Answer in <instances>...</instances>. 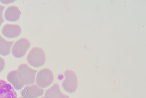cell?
<instances>
[{
    "mask_svg": "<svg viewBox=\"0 0 146 98\" xmlns=\"http://www.w3.org/2000/svg\"><path fill=\"white\" fill-rule=\"evenodd\" d=\"M17 71L19 79L25 85L35 83L37 70L31 69L27 64H23L19 66Z\"/></svg>",
    "mask_w": 146,
    "mask_h": 98,
    "instance_id": "1",
    "label": "cell"
},
{
    "mask_svg": "<svg viewBox=\"0 0 146 98\" xmlns=\"http://www.w3.org/2000/svg\"><path fill=\"white\" fill-rule=\"evenodd\" d=\"M46 60L44 50L38 47L33 48L27 57V62L31 66L35 68L40 67L43 66Z\"/></svg>",
    "mask_w": 146,
    "mask_h": 98,
    "instance_id": "2",
    "label": "cell"
},
{
    "mask_svg": "<svg viewBox=\"0 0 146 98\" xmlns=\"http://www.w3.org/2000/svg\"><path fill=\"white\" fill-rule=\"evenodd\" d=\"M54 75L50 69H44L38 73L36 78V85L40 88L45 89L53 83Z\"/></svg>",
    "mask_w": 146,
    "mask_h": 98,
    "instance_id": "3",
    "label": "cell"
},
{
    "mask_svg": "<svg viewBox=\"0 0 146 98\" xmlns=\"http://www.w3.org/2000/svg\"><path fill=\"white\" fill-rule=\"evenodd\" d=\"M65 79L62 83L64 89L68 93L75 92L77 89L78 81L75 72L71 70H66L64 73Z\"/></svg>",
    "mask_w": 146,
    "mask_h": 98,
    "instance_id": "4",
    "label": "cell"
},
{
    "mask_svg": "<svg viewBox=\"0 0 146 98\" xmlns=\"http://www.w3.org/2000/svg\"><path fill=\"white\" fill-rule=\"evenodd\" d=\"M29 40L25 38H23L14 43L12 49L13 55L17 58L24 57L31 47Z\"/></svg>",
    "mask_w": 146,
    "mask_h": 98,
    "instance_id": "5",
    "label": "cell"
},
{
    "mask_svg": "<svg viewBox=\"0 0 146 98\" xmlns=\"http://www.w3.org/2000/svg\"><path fill=\"white\" fill-rule=\"evenodd\" d=\"M44 89L36 85L27 86L21 90L19 92L23 98H38L44 95Z\"/></svg>",
    "mask_w": 146,
    "mask_h": 98,
    "instance_id": "6",
    "label": "cell"
},
{
    "mask_svg": "<svg viewBox=\"0 0 146 98\" xmlns=\"http://www.w3.org/2000/svg\"><path fill=\"white\" fill-rule=\"evenodd\" d=\"M22 29L18 25L6 24L2 29V33L3 36L8 39H14L20 36Z\"/></svg>",
    "mask_w": 146,
    "mask_h": 98,
    "instance_id": "7",
    "label": "cell"
},
{
    "mask_svg": "<svg viewBox=\"0 0 146 98\" xmlns=\"http://www.w3.org/2000/svg\"><path fill=\"white\" fill-rule=\"evenodd\" d=\"M0 98H17L12 87L2 79H0Z\"/></svg>",
    "mask_w": 146,
    "mask_h": 98,
    "instance_id": "8",
    "label": "cell"
},
{
    "mask_svg": "<svg viewBox=\"0 0 146 98\" xmlns=\"http://www.w3.org/2000/svg\"><path fill=\"white\" fill-rule=\"evenodd\" d=\"M44 97L46 98H70V97L62 93L59 85L57 83L46 91Z\"/></svg>",
    "mask_w": 146,
    "mask_h": 98,
    "instance_id": "9",
    "label": "cell"
},
{
    "mask_svg": "<svg viewBox=\"0 0 146 98\" xmlns=\"http://www.w3.org/2000/svg\"><path fill=\"white\" fill-rule=\"evenodd\" d=\"M21 12L17 7L12 6L7 8L5 12V18L10 22H16L20 18Z\"/></svg>",
    "mask_w": 146,
    "mask_h": 98,
    "instance_id": "10",
    "label": "cell"
},
{
    "mask_svg": "<svg viewBox=\"0 0 146 98\" xmlns=\"http://www.w3.org/2000/svg\"><path fill=\"white\" fill-rule=\"evenodd\" d=\"M7 79L17 90L21 89L25 86L19 79L17 70L10 71L8 74Z\"/></svg>",
    "mask_w": 146,
    "mask_h": 98,
    "instance_id": "11",
    "label": "cell"
},
{
    "mask_svg": "<svg viewBox=\"0 0 146 98\" xmlns=\"http://www.w3.org/2000/svg\"><path fill=\"white\" fill-rule=\"evenodd\" d=\"M14 42V41H7L0 36V54L3 56H6L10 54Z\"/></svg>",
    "mask_w": 146,
    "mask_h": 98,
    "instance_id": "12",
    "label": "cell"
},
{
    "mask_svg": "<svg viewBox=\"0 0 146 98\" xmlns=\"http://www.w3.org/2000/svg\"><path fill=\"white\" fill-rule=\"evenodd\" d=\"M5 7V6L0 5V28H1L2 23H3L4 21V20L3 16V13Z\"/></svg>",
    "mask_w": 146,
    "mask_h": 98,
    "instance_id": "13",
    "label": "cell"
},
{
    "mask_svg": "<svg viewBox=\"0 0 146 98\" xmlns=\"http://www.w3.org/2000/svg\"><path fill=\"white\" fill-rule=\"evenodd\" d=\"M5 60L0 57V73L1 72L5 69Z\"/></svg>",
    "mask_w": 146,
    "mask_h": 98,
    "instance_id": "14",
    "label": "cell"
},
{
    "mask_svg": "<svg viewBox=\"0 0 146 98\" xmlns=\"http://www.w3.org/2000/svg\"><path fill=\"white\" fill-rule=\"evenodd\" d=\"M14 1H1V2L2 3H3L5 4H9V3H12L13 2H14Z\"/></svg>",
    "mask_w": 146,
    "mask_h": 98,
    "instance_id": "15",
    "label": "cell"
},
{
    "mask_svg": "<svg viewBox=\"0 0 146 98\" xmlns=\"http://www.w3.org/2000/svg\"><path fill=\"white\" fill-rule=\"evenodd\" d=\"M46 98L45 97H42L41 98Z\"/></svg>",
    "mask_w": 146,
    "mask_h": 98,
    "instance_id": "16",
    "label": "cell"
},
{
    "mask_svg": "<svg viewBox=\"0 0 146 98\" xmlns=\"http://www.w3.org/2000/svg\"><path fill=\"white\" fill-rule=\"evenodd\" d=\"M22 98V97H20V98Z\"/></svg>",
    "mask_w": 146,
    "mask_h": 98,
    "instance_id": "17",
    "label": "cell"
}]
</instances>
